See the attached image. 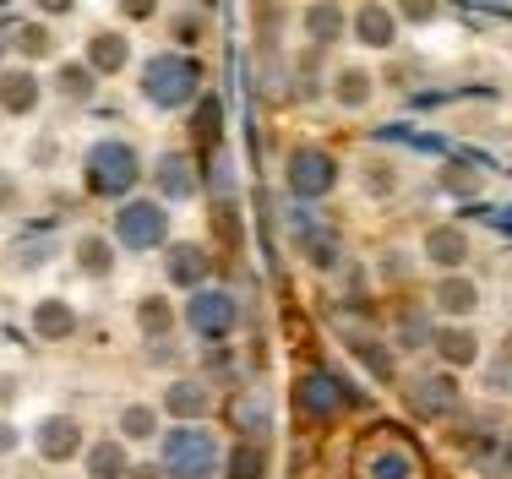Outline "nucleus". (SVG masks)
Instances as JSON below:
<instances>
[{
  "label": "nucleus",
  "instance_id": "f257e3e1",
  "mask_svg": "<svg viewBox=\"0 0 512 479\" xmlns=\"http://www.w3.org/2000/svg\"><path fill=\"white\" fill-rule=\"evenodd\" d=\"M202 88V66L191 55H153L148 71H142V93H148V104L158 109H186L191 98Z\"/></svg>",
  "mask_w": 512,
  "mask_h": 479
},
{
  "label": "nucleus",
  "instance_id": "f03ea898",
  "mask_svg": "<svg viewBox=\"0 0 512 479\" xmlns=\"http://www.w3.org/2000/svg\"><path fill=\"white\" fill-rule=\"evenodd\" d=\"M142 180V164L126 142H93L88 147V186L99 196H126Z\"/></svg>",
  "mask_w": 512,
  "mask_h": 479
},
{
  "label": "nucleus",
  "instance_id": "7ed1b4c3",
  "mask_svg": "<svg viewBox=\"0 0 512 479\" xmlns=\"http://www.w3.org/2000/svg\"><path fill=\"white\" fill-rule=\"evenodd\" d=\"M213 463H218V441L197 425H180V431L164 436V469L175 479H207Z\"/></svg>",
  "mask_w": 512,
  "mask_h": 479
},
{
  "label": "nucleus",
  "instance_id": "20e7f679",
  "mask_svg": "<svg viewBox=\"0 0 512 479\" xmlns=\"http://www.w3.org/2000/svg\"><path fill=\"white\" fill-rule=\"evenodd\" d=\"M164 207L158 202H126L115 213V245H126V251H153V245H164Z\"/></svg>",
  "mask_w": 512,
  "mask_h": 479
},
{
  "label": "nucleus",
  "instance_id": "39448f33",
  "mask_svg": "<svg viewBox=\"0 0 512 479\" xmlns=\"http://www.w3.org/2000/svg\"><path fill=\"white\" fill-rule=\"evenodd\" d=\"M333 186H338L333 153H322V147H295V153H289V191H295L300 202H311V196H327Z\"/></svg>",
  "mask_w": 512,
  "mask_h": 479
},
{
  "label": "nucleus",
  "instance_id": "423d86ee",
  "mask_svg": "<svg viewBox=\"0 0 512 479\" xmlns=\"http://www.w3.org/2000/svg\"><path fill=\"white\" fill-rule=\"evenodd\" d=\"M186 322L197 327V338H229L240 322V305L229 289H197L186 305Z\"/></svg>",
  "mask_w": 512,
  "mask_h": 479
},
{
  "label": "nucleus",
  "instance_id": "0eeeda50",
  "mask_svg": "<svg viewBox=\"0 0 512 479\" xmlns=\"http://www.w3.org/2000/svg\"><path fill=\"white\" fill-rule=\"evenodd\" d=\"M295 403H300V414H311V420H327V414H338L344 403H355V392H349V382H338L333 371H311V376H300Z\"/></svg>",
  "mask_w": 512,
  "mask_h": 479
},
{
  "label": "nucleus",
  "instance_id": "6e6552de",
  "mask_svg": "<svg viewBox=\"0 0 512 479\" xmlns=\"http://www.w3.org/2000/svg\"><path fill=\"white\" fill-rule=\"evenodd\" d=\"M77 447H82V425L71 420V414H50V420H39V452L50 463H66Z\"/></svg>",
  "mask_w": 512,
  "mask_h": 479
},
{
  "label": "nucleus",
  "instance_id": "1a4fd4ad",
  "mask_svg": "<svg viewBox=\"0 0 512 479\" xmlns=\"http://www.w3.org/2000/svg\"><path fill=\"white\" fill-rule=\"evenodd\" d=\"M164 267H169V284H180V289H202L207 273H213V262H207L202 245H169Z\"/></svg>",
  "mask_w": 512,
  "mask_h": 479
},
{
  "label": "nucleus",
  "instance_id": "9d476101",
  "mask_svg": "<svg viewBox=\"0 0 512 479\" xmlns=\"http://www.w3.org/2000/svg\"><path fill=\"white\" fill-rule=\"evenodd\" d=\"M365 479H420V463H414L409 447L387 441V447H376L371 458H365Z\"/></svg>",
  "mask_w": 512,
  "mask_h": 479
},
{
  "label": "nucleus",
  "instance_id": "9b49d317",
  "mask_svg": "<svg viewBox=\"0 0 512 479\" xmlns=\"http://www.w3.org/2000/svg\"><path fill=\"white\" fill-rule=\"evenodd\" d=\"M355 39H360L365 49H387V44L398 39V17L371 0V6H360V17H355Z\"/></svg>",
  "mask_w": 512,
  "mask_h": 479
},
{
  "label": "nucleus",
  "instance_id": "f8f14e48",
  "mask_svg": "<svg viewBox=\"0 0 512 479\" xmlns=\"http://www.w3.org/2000/svg\"><path fill=\"white\" fill-rule=\"evenodd\" d=\"M453 403H458V387L447 382V376H420V382H414V409H420L425 420L453 414Z\"/></svg>",
  "mask_w": 512,
  "mask_h": 479
},
{
  "label": "nucleus",
  "instance_id": "ddd939ff",
  "mask_svg": "<svg viewBox=\"0 0 512 479\" xmlns=\"http://www.w3.org/2000/svg\"><path fill=\"white\" fill-rule=\"evenodd\" d=\"M0 109H6V115L39 109V77H33V71H6V77H0Z\"/></svg>",
  "mask_w": 512,
  "mask_h": 479
},
{
  "label": "nucleus",
  "instance_id": "4468645a",
  "mask_svg": "<svg viewBox=\"0 0 512 479\" xmlns=\"http://www.w3.org/2000/svg\"><path fill=\"white\" fill-rule=\"evenodd\" d=\"M158 191H164L169 196V202H186V196L191 191H197V180H191V158L186 153H164V158H158Z\"/></svg>",
  "mask_w": 512,
  "mask_h": 479
},
{
  "label": "nucleus",
  "instance_id": "2eb2a0df",
  "mask_svg": "<svg viewBox=\"0 0 512 479\" xmlns=\"http://www.w3.org/2000/svg\"><path fill=\"white\" fill-rule=\"evenodd\" d=\"M306 33H311V44H338L344 39V6H333V0L306 6Z\"/></svg>",
  "mask_w": 512,
  "mask_h": 479
},
{
  "label": "nucleus",
  "instance_id": "dca6fc26",
  "mask_svg": "<svg viewBox=\"0 0 512 479\" xmlns=\"http://www.w3.org/2000/svg\"><path fill=\"white\" fill-rule=\"evenodd\" d=\"M33 333L39 338H71L77 333V311H71L66 300H44L39 311H33Z\"/></svg>",
  "mask_w": 512,
  "mask_h": 479
},
{
  "label": "nucleus",
  "instance_id": "f3484780",
  "mask_svg": "<svg viewBox=\"0 0 512 479\" xmlns=\"http://www.w3.org/2000/svg\"><path fill=\"white\" fill-rule=\"evenodd\" d=\"M425 256L436 267H458V262H469V240H463V229H431L425 235Z\"/></svg>",
  "mask_w": 512,
  "mask_h": 479
},
{
  "label": "nucleus",
  "instance_id": "a211bd4d",
  "mask_svg": "<svg viewBox=\"0 0 512 479\" xmlns=\"http://www.w3.org/2000/svg\"><path fill=\"white\" fill-rule=\"evenodd\" d=\"M431 300H436V311H447V316H469L474 305H480V289H474L469 278H442Z\"/></svg>",
  "mask_w": 512,
  "mask_h": 479
},
{
  "label": "nucleus",
  "instance_id": "6ab92c4d",
  "mask_svg": "<svg viewBox=\"0 0 512 479\" xmlns=\"http://www.w3.org/2000/svg\"><path fill=\"white\" fill-rule=\"evenodd\" d=\"M126 39H120V33H99V39L88 44V66L99 71V77H109V71H126Z\"/></svg>",
  "mask_w": 512,
  "mask_h": 479
},
{
  "label": "nucleus",
  "instance_id": "aec40b11",
  "mask_svg": "<svg viewBox=\"0 0 512 479\" xmlns=\"http://www.w3.org/2000/svg\"><path fill=\"white\" fill-rule=\"evenodd\" d=\"M88 479H126V441H99L88 452Z\"/></svg>",
  "mask_w": 512,
  "mask_h": 479
},
{
  "label": "nucleus",
  "instance_id": "412c9836",
  "mask_svg": "<svg viewBox=\"0 0 512 479\" xmlns=\"http://www.w3.org/2000/svg\"><path fill=\"white\" fill-rule=\"evenodd\" d=\"M207 409H213V398H207L197 382H175V387H169V414H180V420H202Z\"/></svg>",
  "mask_w": 512,
  "mask_h": 479
},
{
  "label": "nucleus",
  "instance_id": "4be33fe9",
  "mask_svg": "<svg viewBox=\"0 0 512 479\" xmlns=\"http://www.w3.org/2000/svg\"><path fill=\"white\" fill-rule=\"evenodd\" d=\"M436 354H442L447 365H474L480 343H474V333H463V327H447V333H436Z\"/></svg>",
  "mask_w": 512,
  "mask_h": 479
},
{
  "label": "nucleus",
  "instance_id": "5701e85b",
  "mask_svg": "<svg viewBox=\"0 0 512 479\" xmlns=\"http://www.w3.org/2000/svg\"><path fill=\"white\" fill-rule=\"evenodd\" d=\"M235 425H240L246 436H262V431H267V398H262V392L235 398Z\"/></svg>",
  "mask_w": 512,
  "mask_h": 479
},
{
  "label": "nucleus",
  "instance_id": "b1692460",
  "mask_svg": "<svg viewBox=\"0 0 512 479\" xmlns=\"http://www.w3.org/2000/svg\"><path fill=\"white\" fill-rule=\"evenodd\" d=\"M333 93H338V104H344V109H360L365 98H371V77H365V71H338Z\"/></svg>",
  "mask_w": 512,
  "mask_h": 479
},
{
  "label": "nucleus",
  "instance_id": "393cba45",
  "mask_svg": "<svg viewBox=\"0 0 512 479\" xmlns=\"http://www.w3.org/2000/svg\"><path fill=\"white\" fill-rule=\"evenodd\" d=\"M267 463H262V447L256 441H240L235 458H229V479H262Z\"/></svg>",
  "mask_w": 512,
  "mask_h": 479
},
{
  "label": "nucleus",
  "instance_id": "a878e982",
  "mask_svg": "<svg viewBox=\"0 0 512 479\" xmlns=\"http://www.w3.org/2000/svg\"><path fill=\"white\" fill-rule=\"evenodd\" d=\"M120 431H126V441H148L158 431V414L142 409V403H131V409L120 414Z\"/></svg>",
  "mask_w": 512,
  "mask_h": 479
},
{
  "label": "nucleus",
  "instance_id": "bb28decb",
  "mask_svg": "<svg viewBox=\"0 0 512 479\" xmlns=\"http://www.w3.org/2000/svg\"><path fill=\"white\" fill-rule=\"evenodd\" d=\"M77 262H82V273H88V278H104L109 273V245L104 240H82L77 245Z\"/></svg>",
  "mask_w": 512,
  "mask_h": 479
},
{
  "label": "nucleus",
  "instance_id": "cd10ccee",
  "mask_svg": "<svg viewBox=\"0 0 512 479\" xmlns=\"http://www.w3.org/2000/svg\"><path fill=\"white\" fill-rule=\"evenodd\" d=\"M137 322H142V333H169V300H142V311H137Z\"/></svg>",
  "mask_w": 512,
  "mask_h": 479
},
{
  "label": "nucleus",
  "instance_id": "c85d7f7f",
  "mask_svg": "<svg viewBox=\"0 0 512 479\" xmlns=\"http://www.w3.org/2000/svg\"><path fill=\"white\" fill-rule=\"evenodd\" d=\"M93 77H99L93 66H66V71H60V88H66L71 98H88L93 93Z\"/></svg>",
  "mask_w": 512,
  "mask_h": 479
},
{
  "label": "nucleus",
  "instance_id": "c756f323",
  "mask_svg": "<svg viewBox=\"0 0 512 479\" xmlns=\"http://www.w3.org/2000/svg\"><path fill=\"white\" fill-rule=\"evenodd\" d=\"M218 126H224V109H218V98H202V115H197V137H202V142H218Z\"/></svg>",
  "mask_w": 512,
  "mask_h": 479
},
{
  "label": "nucleus",
  "instance_id": "7c9ffc66",
  "mask_svg": "<svg viewBox=\"0 0 512 479\" xmlns=\"http://www.w3.org/2000/svg\"><path fill=\"white\" fill-rule=\"evenodd\" d=\"M355 354L371 365L376 376H393V354H382V343H355Z\"/></svg>",
  "mask_w": 512,
  "mask_h": 479
},
{
  "label": "nucleus",
  "instance_id": "2f4dec72",
  "mask_svg": "<svg viewBox=\"0 0 512 479\" xmlns=\"http://www.w3.org/2000/svg\"><path fill=\"white\" fill-rule=\"evenodd\" d=\"M17 49H22V55H50V33H44V28H22Z\"/></svg>",
  "mask_w": 512,
  "mask_h": 479
},
{
  "label": "nucleus",
  "instance_id": "473e14b6",
  "mask_svg": "<svg viewBox=\"0 0 512 479\" xmlns=\"http://www.w3.org/2000/svg\"><path fill=\"white\" fill-rule=\"evenodd\" d=\"M120 11H126V17H137V22H148L153 11H158V0H120Z\"/></svg>",
  "mask_w": 512,
  "mask_h": 479
},
{
  "label": "nucleus",
  "instance_id": "72a5a7b5",
  "mask_svg": "<svg viewBox=\"0 0 512 479\" xmlns=\"http://www.w3.org/2000/svg\"><path fill=\"white\" fill-rule=\"evenodd\" d=\"M469 6H480V11H496V17H507V22H512V6H507V0H469Z\"/></svg>",
  "mask_w": 512,
  "mask_h": 479
},
{
  "label": "nucleus",
  "instance_id": "f704fd0d",
  "mask_svg": "<svg viewBox=\"0 0 512 479\" xmlns=\"http://www.w3.org/2000/svg\"><path fill=\"white\" fill-rule=\"evenodd\" d=\"M404 11H409V17H431L436 0H404Z\"/></svg>",
  "mask_w": 512,
  "mask_h": 479
},
{
  "label": "nucleus",
  "instance_id": "c9c22d12",
  "mask_svg": "<svg viewBox=\"0 0 512 479\" xmlns=\"http://www.w3.org/2000/svg\"><path fill=\"white\" fill-rule=\"evenodd\" d=\"M44 11H50V17H60V11H71V0H39Z\"/></svg>",
  "mask_w": 512,
  "mask_h": 479
},
{
  "label": "nucleus",
  "instance_id": "e433bc0d",
  "mask_svg": "<svg viewBox=\"0 0 512 479\" xmlns=\"http://www.w3.org/2000/svg\"><path fill=\"white\" fill-rule=\"evenodd\" d=\"M11 441H17V431H11V425H0V452H11Z\"/></svg>",
  "mask_w": 512,
  "mask_h": 479
},
{
  "label": "nucleus",
  "instance_id": "4c0bfd02",
  "mask_svg": "<svg viewBox=\"0 0 512 479\" xmlns=\"http://www.w3.org/2000/svg\"><path fill=\"white\" fill-rule=\"evenodd\" d=\"M131 479H158V474H153V469H137V474H131Z\"/></svg>",
  "mask_w": 512,
  "mask_h": 479
},
{
  "label": "nucleus",
  "instance_id": "58836bf2",
  "mask_svg": "<svg viewBox=\"0 0 512 479\" xmlns=\"http://www.w3.org/2000/svg\"><path fill=\"white\" fill-rule=\"evenodd\" d=\"M507 463H512V436H507Z\"/></svg>",
  "mask_w": 512,
  "mask_h": 479
}]
</instances>
